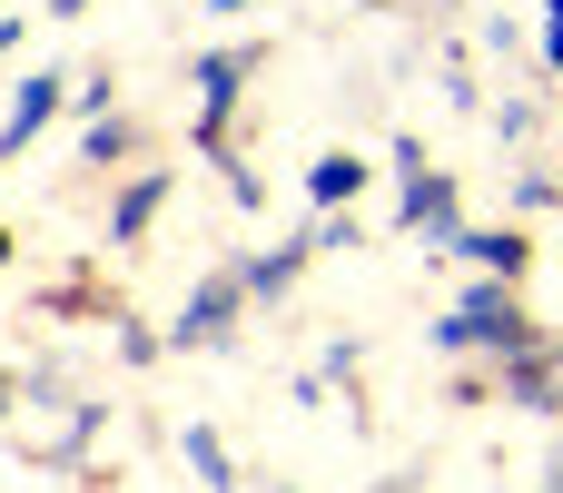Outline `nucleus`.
Returning <instances> with one entry per match:
<instances>
[{"label":"nucleus","instance_id":"obj_7","mask_svg":"<svg viewBox=\"0 0 563 493\" xmlns=\"http://www.w3.org/2000/svg\"><path fill=\"white\" fill-rule=\"evenodd\" d=\"M455 257H475L495 287H515V277H525V237H515V227H505V237H455Z\"/></svg>","mask_w":563,"mask_h":493},{"label":"nucleus","instance_id":"obj_11","mask_svg":"<svg viewBox=\"0 0 563 493\" xmlns=\"http://www.w3.org/2000/svg\"><path fill=\"white\" fill-rule=\"evenodd\" d=\"M79 148H89V168H109V158H119V148H129V119H99V128H89V138H79Z\"/></svg>","mask_w":563,"mask_h":493},{"label":"nucleus","instance_id":"obj_3","mask_svg":"<svg viewBox=\"0 0 563 493\" xmlns=\"http://www.w3.org/2000/svg\"><path fill=\"white\" fill-rule=\"evenodd\" d=\"M238 306H247V287H238V277H208V287L178 306V346H218V336L238 326Z\"/></svg>","mask_w":563,"mask_h":493},{"label":"nucleus","instance_id":"obj_10","mask_svg":"<svg viewBox=\"0 0 563 493\" xmlns=\"http://www.w3.org/2000/svg\"><path fill=\"white\" fill-rule=\"evenodd\" d=\"M178 445H188V464H198V474H208V493H238V474H228V445H218V435H208V425H188V435H178Z\"/></svg>","mask_w":563,"mask_h":493},{"label":"nucleus","instance_id":"obj_12","mask_svg":"<svg viewBox=\"0 0 563 493\" xmlns=\"http://www.w3.org/2000/svg\"><path fill=\"white\" fill-rule=\"evenodd\" d=\"M544 20H554V30H544V59L563 69V0H544Z\"/></svg>","mask_w":563,"mask_h":493},{"label":"nucleus","instance_id":"obj_13","mask_svg":"<svg viewBox=\"0 0 563 493\" xmlns=\"http://www.w3.org/2000/svg\"><path fill=\"white\" fill-rule=\"evenodd\" d=\"M49 10H59V20H69V10H89V0H49Z\"/></svg>","mask_w":563,"mask_h":493},{"label":"nucleus","instance_id":"obj_2","mask_svg":"<svg viewBox=\"0 0 563 493\" xmlns=\"http://www.w3.org/2000/svg\"><path fill=\"white\" fill-rule=\"evenodd\" d=\"M59 99H69V79H59V69H30V79L10 89V119H0V158H20V148H30V138L59 119Z\"/></svg>","mask_w":563,"mask_h":493},{"label":"nucleus","instance_id":"obj_4","mask_svg":"<svg viewBox=\"0 0 563 493\" xmlns=\"http://www.w3.org/2000/svg\"><path fill=\"white\" fill-rule=\"evenodd\" d=\"M406 227L465 237V227H455V178H435V168H406Z\"/></svg>","mask_w":563,"mask_h":493},{"label":"nucleus","instance_id":"obj_6","mask_svg":"<svg viewBox=\"0 0 563 493\" xmlns=\"http://www.w3.org/2000/svg\"><path fill=\"white\" fill-rule=\"evenodd\" d=\"M257 69V49H208L198 59V89H208V138H218V119H228V89Z\"/></svg>","mask_w":563,"mask_h":493},{"label":"nucleus","instance_id":"obj_9","mask_svg":"<svg viewBox=\"0 0 563 493\" xmlns=\"http://www.w3.org/2000/svg\"><path fill=\"white\" fill-rule=\"evenodd\" d=\"M158 198H168V178H158V168H148V178H129V198H119V208H109V237H139V227H148V208H158Z\"/></svg>","mask_w":563,"mask_h":493},{"label":"nucleus","instance_id":"obj_8","mask_svg":"<svg viewBox=\"0 0 563 493\" xmlns=\"http://www.w3.org/2000/svg\"><path fill=\"white\" fill-rule=\"evenodd\" d=\"M356 188H366V168H356L346 148H327V158L307 168V198H317V208H336V198H356Z\"/></svg>","mask_w":563,"mask_h":493},{"label":"nucleus","instance_id":"obj_5","mask_svg":"<svg viewBox=\"0 0 563 493\" xmlns=\"http://www.w3.org/2000/svg\"><path fill=\"white\" fill-rule=\"evenodd\" d=\"M307 257H317V237H287V247H267L257 267H238V287H247V296H287Z\"/></svg>","mask_w":563,"mask_h":493},{"label":"nucleus","instance_id":"obj_1","mask_svg":"<svg viewBox=\"0 0 563 493\" xmlns=\"http://www.w3.org/2000/svg\"><path fill=\"white\" fill-rule=\"evenodd\" d=\"M435 346H445V356H465V346H495V356H525V346H534V326L515 316V296H505V287H485L475 306H455V316L435 326Z\"/></svg>","mask_w":563,"mask_h":493},{"label":"nucleus","instance_id":"obj_14","mask_svg":"<svg viewBox=\"0 0 563 493\" xmlns=\"http://www.w3.org/2000/svg\"><path fill=\"white\" fill-rule=\"evenodd\" d=\"M544 366H554V385H563V346H554V356H544Z\"/></svg>","mask_w":563,"mask_h":493}]
</instances>
